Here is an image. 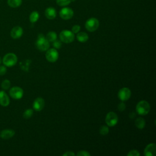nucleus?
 Here are the masks:
<instances>
[{"mask_svg":"<svg viewBox=\"0 0 156 156\" xmlns=\"http://www.w3.org/2000/svg\"><path fill=\"white\" fill-rule=\"evenodd\" d=\"M23 34V30L20 26H15L13 27L10 31V36L13 39L20 38Z\"/></svg>","mask_w":156,"mask_h":156,"instance_id":"obj_13","label":"nucleus"},{"mask_svg":"<svg viewBox=\"0 0 156 156\" xmlns=\"http://www.w3.org/2000/svg\"><path fill=\"white\" fill-rule=\"evenodd\" d=\"M77 156H90L91 154L87 151H80L77 154Z\"/></svg>","mask_w":156,"mask_h":156,"instance_id":"obj_27","label":"nucleus"},{"mask_svg":"<svg viewBox=\"0 0 156 156\" xmlns=\"http://www.w3.org/2000/svg\"><path fill=\"white\" fill-rule=\"evenodd\" d=\"M45 16L49 20H53L57 16V12L54 8L52 7H49L46 9L44 12Z\"/></svg>","mask_w":156,"mask_h":156,"instance_id":"obj_16","label":"nucleus"},{"mask_svg":"<svg viewBox=\"0 0 156 156\" xmlns=\"http://www.w3.org/2000/svg\"><path fill=\"white\" fill-rule=\"evenodd\" d=\"M99 26V20L94 17L90 18L87 20L85 26L86 29L89 32H94L96 30Z\"/></svg>","mask_w":156,"mask_h":156,"instance_id":"obj_5","label":"nucleus"},{"mask_svg":"<svg viewBox=\"0 0 156 156\" xmlns=\"http://www.w3.org/2000/svg\"><path fill=\"white\" fill-rule=\"evenodd\" d=\"M80 30V26L79 25H77V24H76L74 26H73L72 27V29H71V31L74 33V34H77Z\"/></svg>","mask_w":156,"mask_h":156,"instance_id":"obj_28","label":"nucleus"},{"mask_svg":"<svg viewBox=\"0 0 156 156\" xmlns=\"http://www.w3.org/2000/svg\"><path fill=\"white\" fill-rule=\"evenodd\" d=\"M34 113V110L32 109L29 108L26 110L24 113H23V117L25 119H29L30 118L32 117Z\"/></svg>","mask_w":156,"mask_h":156,"instance_id":"obj_22","label":"nucleus"},{"mask_svg":"<svg viewBox=\"0 0 156 156\" xmlns=\"http://www.w3.org/2000/svg\"><path fill=\"white\" fill-rule=\"evenodd\" d=\"M59 38L61 41L65 43H70L74 40L75 36L72 31L63 30L60 33Z\"/></svg>","mask_w":156,"mask_h":156,"instance_id":"obj_3","label":"nucleus"},{"mask_svg":"<svg viewBox=\"0 0 156 156\" xmlns=\"http://www.w3.org/2000/svg\"><path fill=\"white\" fill-rule=\"evenodd\" d=\"M118 96L121 101H126L129 99L131 96V91L129 88L124 87L120 89L118 93Z\"/></svg>","mask_w":156,"mask_h":156,"instance_id":"obj_9","label":"nucleus"},{"mask_svg":"<svg viewBox=\"0 0 156 156\" xmlns=\"http://www.w3.org/2000/svg\"><path fill=\"white\" fill-rule=\"evenodd\" d=\"M18 61L17 56L14 53H7L2 59V62L5 66L11 67L16 65Z\"/></svg>","mask_w":156,"mask_h":156,"instance_id":"obj_4","label":"nucleus"},{"mask_svg":"<svg viewBox=\"0 0 156 156\" xmlns=\"http://www.w3.org/2000/svg\"><path fill=\"white\" fill-rule=\"evenodd\" d=\"M59 15L62 19L68 20L71 19L73 16L74 12L71 8L63 7L60 10L59 12Z\"/></svg>","mask_w":156,"mask_h":156,"instance_id":"obj_10","label":"nucleus"},{"mask_svg":"<svg viewBox=\"0 0 156 156\" xmlns=\"http://www.w3.org/2000/svg\"><path fill=\"white\" fill-rule=\"evenodd\" d=\"M23 90L20 87H13L9 91L10 96L14 99H20L23 96Z\"/></svg>","mask_w":156,"mask_h":156,"instance_id":"obj_8","label":"nucleus"},{"mask_svg":"<svg viewBox=\"0 0 156 156\" xmlns=\"http://www.w3.org/2000/svg\"><path fill=\"white\" fill-rule=\"evenodd\" d=\"M15 133V131L12 129H4L1 132L0 136L2 139L7 140L12 138L14 136Z\"/></svg>","mask_w":156,"mask_h":156,"instance_id":"obj_15","label":"nucleus"},{"mask_svg":"<svg viewBox=\"0 0 156 156\" xmlns=\"http://www.w3.org/2000/svg\"><path fill=\"white\" fill-rule=\"evenodd\" d=\"M135 124L137 128H138L140 129H142L145 127L146 122H145V120L143 118L138 117L135 119Z\"/></svg>","mask_w":156,"mask_h":156,"instance_id":"obj_18","label":"nucleus"},{"mask_svg":"<svg viewBox=\"0 0 156 156\" xmlns=\"http://www.w3.org/2000/svg\"><path fill=\"white\" fill-rule=\"evenodd\" d=\"M49 42L43 35V34H39L36 41V46L37 49L40 51H46L49 49Z\"/></svg>","mask_w":156,"mask_h":156,"instance_id":"obj_2","label":"nucleus"},{"mask_svg":"<svg viewBox=\"0 0 156 156\" xmlns=\"http://www.w3.org/2000/svg\"><path fill=\"white\" fill-rule=\"evenodd\" d=\"M63 156H73V155H76V154L74 152H73L72 151H67L65 153H64L63 154Z\"/></svg>","mask_w":156,"mask_h":156,"instance_id":"obj_32","label":"nucleus"},{"mask_svg":"<svg viewBox=\"0 0 156 156\" xmlns=\"http://www.w3.org/2000/svg\"><path fill=\"white\" fill-rule=\"evenodd\" d=\"M144 155L145 156H155L156 155V144L155 143L147 144L144 150Z\"/></svg>","mask_w":156,"mask_h":156,"instance_id":"obj_11","label":"nucleus"},{"mask_svg":"<svg viewBox=\"0 0 156 156\" xmlns=\"http://www.w3.org/2000/svg\"><path fill=\"white\" fill-rule=\"evenodd\" d=\"M109 132L108 127L107 126H102L99 129V133L102 135H106Z\"/></svg>","mask_w":156,"mask_h":156,"instance_id":"obj_24","label":"nucleus"},{"mask_svg":"<svg viewBox=\"0 0 156 156\" xmlns=\"http://www.w3.org/2000/svg\"><path fill=\"white\" fill-rule=\"evenodd\" d=\"M40 17L39 13L37 11H33L29 16V20L32 23H34L37 22Z\"/></svg>","mask_w":156,"mask_h":156,"instance_id":"obj_21","label":"nucleus"},{"mask_svg":"<svg viewBox=\"0 0 156 156\" xmlns=\"http://www.w3.org/2000/svg\"><path fill=\"white\" fill-rule=\"evenodd\" d=\"M71 1L72 0H56L57 4L62 7H64L69 5L71 2Z\"/></svg>","mask_w":156,"mask_h":156,"instance_id":"obj_23","label":"nucleus"},{"mask_svg":"<svg viewBox=\"0 0 156 156\" xmlns=\"http://www.w3.org/2000/svg\"><path fill=\"white\" fill-rule=\"evenodd\" d=\"M46 58L48 62L51 63L56 62L58 58V52L57 50L55 48L48 49L46 51Z\"/></svg>","mask_w":156,"mask_h":156,"instance_id":"obj_7","label":"nucleus"},{"mask_svg":"<svg viewBox=\"0 0 156 156\" xmlns=\"http://www.w3.org/2000/svg\"><path fill=\"white\" fill-rule=\"evenodd\" d=\"M46 38V40L49 41V42H53L54 41H55V40H57V35L55 32L53 31H51L49 32H48L45 37Z\"/></svg>","mask_w":156,"mask_h":156,"instance_id":"obj_19","label":"nucleus"},{"mask_svg":"<svg viewBox=\"0 0 156 156\" xmlns=\"http://www.w3.org/2000/svg\"><path fill=\"white\" fill-rule=\"evenodd\" d=\"M7 72V68L5 66H0V76L4 75Z\"/></svg>","mask_w":156,"mask_h":156,"instance_id":"obj_31","label":"nucleus"},{"mask_svg":"<svg viewBox=\"0 0 156 156\" xmlns=\"http://www.w3.org/2000/svg\"><path fill=\"white\" fill-rule=\"evenodd\" d=\"M2 58H1V57H0V65L1 64V63H2Z\"/></svg>","mask_w":156,"mask_h":156,"instance_id":"obj_33","label":"nucleus"},{"mask_svg":"<svg viewBox=\"0 0 156 156\" xmlns=\"http://www.w3.org/2000/svg\"><path fill=\"white\" fill-rule=\"evenodd\" d=\"M22 0H7L8 5L12 8H16L21 5Z\"/></svg>","mask_w":156,"mask_h":156,"instance_id":"obj_20","label":"nucleus"},{"mask_svg":"<svg viewBox=\"0 0 156 156\" xmlns=\"http://www.w3.org/2000/svg\"><path fill=\"white\" fill-rule=\"evenodd\" d=\"M44 105V100L41 98H37L34 101L32 107L34 110L37 112H40L43 109Z\"/></svg>","mask_w":156,"mask_h":156,"instance_id":"obj_12","label":"nucleus"},{"mask_svg":"<svg viewBox=\"0 0 156 156\" xmlns=\"http://www.w3.org/2000/svg\"><path fill=\"white\" fill-rule=\"evenodd\" d=\"M150 109V105L146 101H140L136 105V111L140 115L144 116L148 114Z\"/></svg>","mask_w":156,"mask_h":156,"instance_id":"obj_1","label":"nucleus"},{"mask_svg":"<svg viewBox=\"0 0 156 156\" xmlns=\"http://www.w3.org/2000/svg\"><path fill=\"white\" fill-rule=\"evenodd\" d=\"M105 121L107 126L113 127L118 123V115L113 112H110L107 114L105 116Z\"/></svg>","mask_w":156,"mask_h":156,"instance_id":"obj_6","label":"nucleus"},{"mask_svg":"<svg viewBox=\"0 0 156 156\" xmlns=\"http://www.w3.org/2000/svg\"><path fill=\"white\" fill-rule=\"evenodd\" d=\"M10 82L9 80H7V79H5L4 80H3L1 83V88L4 90H7L10 88Z\"/></svg>","mask_w":156,"mask_h":156,"instance_id":"obj_25","label":"nucleus"},{"mask_svg":"<svg viewBox=\"0 0 156 156\" xmlns=\"http://www.w3.org/2000/svg\"><path fill=\"white\" fill-rule=\"evenodd\" d=\"M77 40L81 43H85L88 40V35L86 32H78L76 35Z\"/></svg>","mask_w":156,"mask_h":156,"instance_id":"obj_17","label":"nucleus"},{"mask_svg":"<svg viewBox=\"0 0 156 156\" xmlns=\"http://www.w3.org/2000/svg\"><path fill=\"white\" fill-rule=\"evenodd\" d=\"M118 108L120 112H122L126 109V104L123 102V101L121 102L118 105Z\"/></svg>","mask_w":156,"mask_h":156,"instance_id":"obj_30","label":"nucleus"},{"mask_svg":"<svg viewBox=\"0 0 156 156\" xmlns=\"http://www.w3.org/2000/svg\"><path fill=\"white\" fill-rule=\"evenodd\" d=\"M10 99L8 95L4 91H0V105L4 107L9 105Z\"/></svg>","mask_w":156,"mask_h":156,"instance_id":"obj_14","label":"nucleus"},{"mask_svg":"<svg viewBox=\"0 0 156 156\" xmlns=\"http://www.w3.org/2000/svg\"><path fill=\"white\" fill-rule=\"evenodd\" d=\"M127 156H140V154L139 153V152L137 150L133 149V150H131L129 152V153L127 154Z\"/></svg>","mask_w":156,"mask_h":156,"instance_id":"obj_26","label":"nucleus"},{"mask_svg":"<svg viewBox=\"0 0 156 156\" xmlns=\"http://www.w3.org/2000/svg\"><path fill=\"white\" fill-rule=\"evenodd\" d=\"M53 46L54 47L55 49H60L62 46V43L60 41H58L57 40H55V41H53V44H52Z\"/></svg>","mask_w":156,"mask_h":156,"instance_id":"obj_29","label":"nucleus"}]
</instances>
